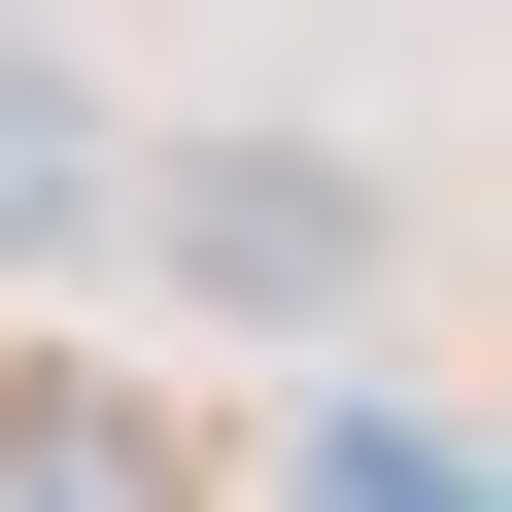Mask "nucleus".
Masks as SVG:
<instances>
[{"instance_id": "obj_1", "label": "nucleus", "mask_w": 512, "mask_h": 512, "mask_svg": "<svg viewBox=\"0 0 512 512\" xmlns=\"http://www.w3.org/2000/svg\"><path fill=\"white\" fill-rule=\"evenodd\" d=\"M137 239H171V308H239V342H342L376 308V171L342 137H171V171H103Z\"/></svg>"}, {"instance_id": "obj_2", "label": "nucleus", "mask_w": 512, "mask_h": 512, "mask_svg": "<svg viewBox=\"0 0 512 512\" xmlns=\"http://www.w3.org/2000/svg\"><path fill=\"white\" fill-rule=\"evenodd\" d=\"M69 239H103V103H69L35 0H0V274H69Z\"/></svg>"}]
</instances>
